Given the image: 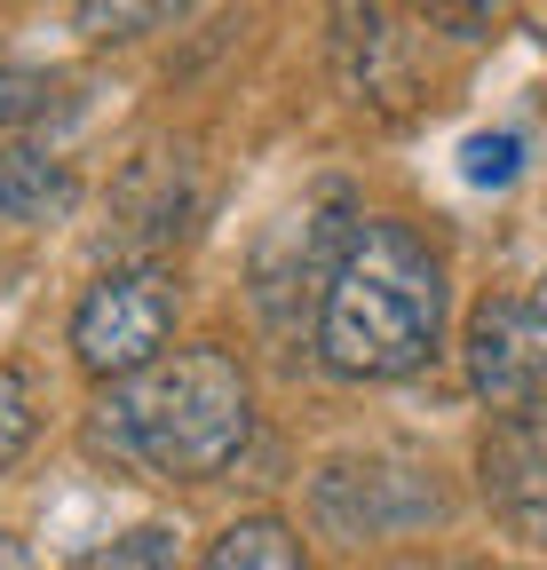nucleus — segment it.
I'll list each match as a JSON object with an SVG mask.
<instances>
[{
	"label": "nucleus",
	"instance_id": "nucleus-7",
	"mask_svg": "<svg viewBox=\"0 0 547 570\" xmlns=\"http://www.w3.org/2000/svg\"><path fill=\"white\" fill-rule=\"evenodd\" d=\"M64 206H72V175L25 142H0V223H48Z\"/></svg>",
	"mask_w": 547,
	"mask_h": 570
},
{
	"label": "nucleus",
	"instance_id": "nucleus-9",
	"mask_svg": "<svg viewBox=\"0 0 547 570\" xmlns=\"http://www.w3.org/2000/svg\"><path fill=\"white\" fill-rule=\"evenodd\" d=\"M72 570H175V531L167 523H144V531H127V539L88 547Z\"/></svg>",
	"mask_w": 547,
	"mask_h": 570
},
{
	"label": "nucleus",
	"instance_id": "nucleus-3",
	"mask_svg": "<svg viewBox=\"0 0 547 570\" xmlns=\"http://www.w3.org/2000/svg\"><path fill=\"white\" fill-rule=\"evenodd\" d=\"M167 333H175V277L135 262V269H104L80 309H72V356L80 373H96L104 389L111 381H135L167 356Z\"/></svg>",
	"mask_w": 547,
	"mask_h": 570
},
{
	"label": "nucleus",
	"instance_id": "nucleus-11",
	"mask_svg": "<svg viewBox=\"0 0 547 570\" xmlns=\"http://www.w3.org/2000/svg\"><path fill=\"white\" fill-rule=\"evenodd\" d=\"M516 151H524V142L516 135H468V183H508L516 175Z\"/></svg>",
	"mask_w": 547,
	"mask_h": 570
},
{
	"label": "nucleus",
	"instance_id": "nucleus-14",
	"mask_svg": "<svg viewBox=\"0 0 547 570\" xmlns=\"http://www.w3.org/2000/svg\"><path fill=\"white\" fill-rule=\"evenodd\" d=\"M389 570H460V562H389Z\"/></svg>",
	"mask_w": 547,
	"mask_h": 570
},
{
	"label": "nucleus",
	"instance_id": "nucleus-10",
	"mask_svg": "<svg viewBox=\"0 0 547 570\" xmlns=\"http://www.w3.org/2000/svg\"><path fill=\"white\" fill-rule=\"evenodd\" d=\"M40 436V412H32V381L17 365H0V468H17Z\"/></svg>",
	"mask_w": 547,
	"mask_h": 570
},
{
	"label": "nucleus",
	"instance_id": "nucleus-13",
	"mask_svg": "<svg viewBox=\"0 0 547 570\" xmlns=\"http://www.w3.org/2000/svg\"><path fill=\"white\" fill-rule=\"evenodd\" d=\"M0 570H40V562H32V547H25V539L0 531Z\"/></svg>",
	"mask_w": 547,
	"mask_h": 570
},
{
	"label": "nucleus",
	"instance_id": "nucleus-6",
	"mask_svg": "<svg viewBox=\"0 0 547 570\" xmlns=\"http://www.w3.org/2000/svg\"><path fill=\"white\" fill-rule=\"evenodd\" d=\"M485 499H492V515L516 539L547 547V404L492 420V436H485Z\"/></svg>",
	"mask_w": 547,
	"mask_h": 570
},
{
	"label": "nucleus",
	"instance_id": "nucleus-2",
	"mask_svg": "<svg viewBox=\"0 0 547 570\" xmlns=\"http://www.w3.org/2000/svg\"><path fill=\"white\" fill-rule=\"evenodd\" d=\"M254 436V381L231 348H183L152 373L111 381L88 412V444L135 475L207 483Z\"/></svg>",
	"mask_w": 547,
	"mask_h": 570
},
{
	"label": "nucleus",
	"instance_id": "nucleus-12",
	"mask_svg": "<svg viewBox=\"0 0 547 570\" xmlns=\"http://www.w3.org/2000/svg\"><path fill=\"white\" fill-rule=\"evenodd\" d=\"M40 104H48V80H40V71H9V63H0V127L32 119Z\"/></svg>",
	"mask_w": 547,
	"mask_h": 570
},
{
	"label": "nucleus",
	"instance_id": "nucleus-5",
	"mask_svg": "<svg viewBox=\"0 0 547 570\" xmlns=\"http://www.w3.org/2000/svg\"><path fill=\"white\" fill-rule=\"evenodd\" d=\"M445 508L437 499V483L421 475V468H404V460H333L325 475H318V515H325V531H341V539H381V531H413V523H429Z\"/></svg>",
	"mask_w": 547,
	"mask_h": 570
},
{
	"label": "nucleus",
	"instance_id": "nucleus-8",
	"mask_svg": "<svg viewBox=\"0 0 547 570\" xmlns=\"http://www.w3.org/2000/svg\"><path fill=\"white\" fill-rule=\"evenodd\" d=\"M207 570H310V554L286 515H246L207 547Z\"/></svg>",
	"mask_w": 547,
	"mask_h": 570
},
{
	"label": "nucleus",
	"instance_id": "nucleus-1",
	"mask_svg": "<svg viewBox=\"0 0 547 570\" xmlns=\"http://www.w3.org/2000/svg\"><path fill=\"white\" fill-rule=\"evenodd\" d=\"M445 341V262L404 223H358L318 294V365L341 381H404Z\"/></svg>",
	"mask_w": 547,
	"mask_h": 570
},
{
	"label": "nucleus",
	"instance_id": "nucleus-4",
	"mask_svg": "<svg viewBox=\"0 0 547 570\" xmlns=\"http://www.w3.org/2000/svg\"><path fill=\"white\" fill-rule=\"evenodd\" d=\"M468 381L492 412L547 404V294L539 302H485L468 317Z\"/></svg>",
	"mask_w": 547,
	"mask_h": 570
}]
</instances>
